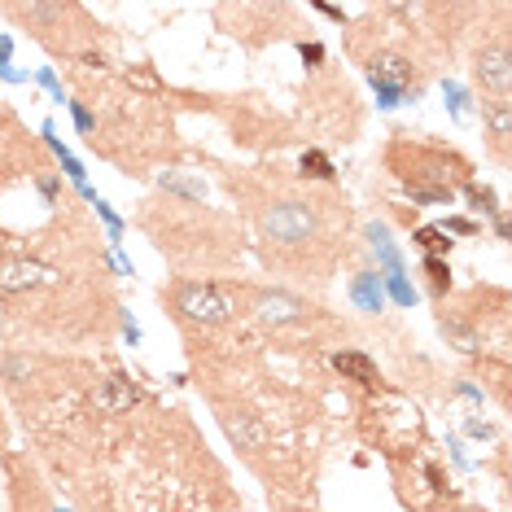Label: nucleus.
Returning a JSON list of instances; mask_svg holds the SVG:
<instances>
[{"label": "nucleus", "instance_id": "obj_22", "mask_svg": "<svg viewBox=\"0 0 512 512\" xmlns=\"http://www.w3.org/2000/svg\"><path fill=\"white\" fill-rule=\"evenodd\" d=\"M0 456H9V421H5V412H0Z\"/></svg>", "mask_w": 512, "mask_h": 512}, {"label": "nucleus", "instance_id": "obj_1", "mask_svg": "<svg viewBox=\"0 0 512 512\" xmlns=\"http://www.w3.org/2000/svg\"><path fill=\"white\" fill-rule=\"evenodd\" d=\"M224 189L237 197L259 263L272 276L298 285H329L351 254L355 211L333 184H302L298 176L272 167L224 176Z\"/></svg>", "mask_w": 512, "mask_h": 512}, {"label": "nucleus", "instance_id": "obj_17", "mask_svg": "<svg viewBox=\"0 0 512 512\" xmlns=\"http://www.w3.org/2000/svg\"><path fill=\"white\" fill-rule=\"evenodd\" d=\"M421 272H425V289L434 302H447L451 298V263L447 259H421Z\"/></svg>", "mask_w": 512, "mask_h": 512}, {"label": "nucleus", "instance_id": "obj_6", "mask_svg": "<svg viewBox=\"0 0 512 512\" xmlns=\"http://www.w3.org/2000/svg\"><path fill=\"white\" fill-rule=\"evenodd\" d=\"M0 18H9L18 31H27L49 57L62 62H84L97 53L101 22L75 0H31V5H0Z\"/></svg>", "mask_w": 512, "mask_h": 512}, {"label": "nucleus", "instance_id": "obj_16", "mask_svg": "<svg viewBox=\"0 0 512 512\" xmlns=\"http://www.w3.org/2000/svg\"><path fill=\"white\" fill-rule=\"evenodd\" d=\"M412 241H416V250H425V259H447L451 246H456V241H451L438 224H421V228H412Z\"/></svg>", "mask_w": 512, "mask_h": 512}, {"label": "nucleus", "instance_id": "obj_21", "mask_svg": "<svg viewBox=\"0 0 512 512\" xmlns=\"http://www.w3.org/2000/svg\"><path fill=\"white\" fill-rule=\"evenodd\" d=\"M298 53H302V57H307V62H311V66H324V49H320V44H316V40H311V44H307V40H302V44H298Z\"/></svg>", "mask_w": 512, "mask_h": 512}, {"label": "nucleus", "instance_id": "obj_12", "mask_svg": "<svg viewBox=\"0 0 512 512\" xmlns=\"http://www.w3.org/2000/svg\"><path fill=\"white\" fill-rule=\"evenodd\" d=\"M333 372L342 381H351V386H359L364 394H372V390H381L386 386V377H381V368H377V359H368L364 351H333Z\"/></svg>", "mask_w": 512, "mask_h": 512}, {"label": "nucleus", "instance_id": "obj_15", "mask_svg": "<svg viewBox=\"0 0 512 512\" xmlns=\"http://www.w3.org/2000/svg\"><path fill=\"white\" fill-rule=\"evenodd\" d=\"M294 176H298L302 184H333L337 167H333V158L324 154V149H307V154L298 158V171H294Z\"/></svg>", "mask_w": 512, "mask_h": 512}, {"label": "nucleus", "instance_id": "obj_13", "mask_svg": "<svg viewBox=\"0 0 512 512\" xmlns=\"http://www.w3.org/2000/svg\"><path fill=\"white\" fill-rule=\"evenodd\" d=\"M482 132L486 149L499 167H508V141H512V106H482Z\"/></svg>", "mask_w": 512, "mask_h": 512}, {"label": "nucleus", "instance_id": "obj_14", "mask_svg": "<svg viewBox=\"0 0 512 512\" xmlns=\"http://www.w3.org/2000/svg\"><path fill=\"white\" fill-rule=\"evenodd\" d=\"M460 193L469 197V206H473V211H482V215H491V219H495L499 237H508V219H504V206H499V197H495V189H491V184H477V180H469V184H464Z\"/></svg>", "mask_w": 512, "mask_h": 512}, {"label": "nucleus", "instance_id": "obj_2", "mask_svg": "<svg viewBox=\"0 0 512 512\" xmlns=\"http://www.w3.org/2000/svg\"><path fill=\"white\" fill-rule=\"evenodd\" d=\"M136 228L154 241V250L176 267V276H202V281H228L241 267V219L228 211L193 202V193L158 189L141 202Z\"/></svg>", "mask_w": 512, "mask_h": 512}, {"label": "nucleus", "instance_id": "obj_4", "mask_svg": "<svg viewBox=\"0 0 512 512\" xmlns=\"http://www.w3.org/2000/svg\"><path fill=\"white\" fill-rule=\"evenodd\" d=\"M381 167L412 197V206H451L464 184L477 180V162L460 145L425 132H390L381 145Z\"/></svg>", "mask_w": 512, "mask_h": 512}, {"label": "nucleus", "instance_id": "obj_20", "mask_svg": "<svg viewBox=\"0 0 512 512\" xmlns=\"http://www.w3.org/2000/svg\"><path fill=\"white\" fill-rule=\"evenodd\" d=\"M434 512H486V508H477V504H464V499L456 495V499H442V504H438Z\"/></svg>", "mask_w": 512, "mask_h": 512}, {"label": "nucleus", "instance_id": "obj_23", "mask_svg": "<svg viewBox=\"0 0 512 512\" xmlns=\"http://www.w3.org/2000/svg\"><path fill=\"white\" fill-rule=\"evenodd\" d=\"M281 504V512H307V508H294V504H285V499H276Z\"/></svg>", "mask_w": 512, "mask_h": 512}, {"label": "nucleus", "instance_id": "obj_8", "mask_svg": "<svg viewBox=\"0 0 512 512\" xmlns=\"http://www.w3.org/2000/svg\"><path fill=\"white\" fill-rule=\"evenodd\" d=\"M359 434L386 456V464L421 456L425 442H429L425 412L407 399V394L390 390V386L372 390L364 399V407H359Z\"/></svg>", "mask_w": 512, "mask_h": 512}, {"label": "nucleus", "instance_id": "obj_7", "mask_svg": "<svg viewBox=\"0 0 512 512\" xmlns=\"http://www.w3.org/2000/svg\"><path fill=\"white\" fill-rule=\"evenodd\" d=\"M162 307L176 320V329L184 337H202L241 324L237 311V276L228 281H202V276H171L162 285Z\"/></svg>", "mask_w": 512, "mask_h": 512}, {"label": "nucleus", "instance_id": "obj_5", "mask_svg": "<svg viewBox=\"0 0 512 512\" xmlns=\"http://www.w3.org/2000/svg\"><path fill=\"white\" fill-rule=\"evenodd\" d=\"M438 333L473 359H508V289L473 285L460 298L438 302Z\"/></svg>", "mask_w": 512, "mask_h": 512}, {"label": "nucleus", "instance_id": "obj_11", "mask_svg": "<svg viewBox=\"0 0 512 512\" xmlns=\"http://www.w3.org/2000/svg\"><path fill=\"white\" fill-rule=\"evenodd\" d=\"M141 403H145V390L136 386V377L123 372V368L97 377L92 381V394H88V407L97 416H106V421H123V416H132Z\"/></svg>", "mask_w": 512, "mask_h": 512}, {"label": "nucleus", "instance_id": "obj_10", "mask_svg": "<svg viewBox=\"0 0 512 512\" xmlns=\"http://www.w3.org/2000/svg\"><path fill=\"white\" fill-rule=\"evenodd\" d=\"M219 22H232L228 36L250 44V49H263L267 40H289L294 36V9L289 5H219L215 9Z\"/></svg>", "mask_w": 512, "mask_h": 512}, {"label": "nucleus", "instance_id": "obj_19", "mask_svg": "<svg viewBox=\"0 0 512 512\" xmlns=\"http://www.w3.org/2000/svg\"><path fill=\"white\" fill-rule=\"evenodd\" d=\"M442 232H460V237H477V232H482V224H473V219H447V224H438Z\"/></svg>", "mask_w": 512, "mask_h": 512}, {"label": "nucleus", "instance_id": "obj_9", "mask_svg": "<svg viewBox=\"0 0 512 512\" xmlns=\"http://www.w3.org/2000/svg\"><path fill=\"white\" fill-rule=\"evenodd\" d=\"M469 79L477 97H482V106H512V31L504 5L495 9V27L473 31Z\"/></svg>", "mask_w": 512, "mask_h": 512}, {"label": "nucleus", "instance_id": "obj_3", "mask_svg": "<svg viewBox=\"0 0 512 512\" xmlns=\"http://www.w3.org/2000/svg\"><path fill=\"white\" fill-rule=\"evenodd\" d=\"M75 101H84L92 114V136L88 149H97L101 158L119 162L127 176H149L154 158H176V132H171L167 114L154 110V97L136 92L132 79H92L79 71Z\"/></svg>", "mask_w": 512, "mask_h": 512}, {"label": "nucleus", "instance_id": "obj_18", "mask_svg": "<svg viewBox=\"0 0 512 512\" xmlns=\"http://www.w3.org/2000/svg\"><path fill=\"white\" fill-rule=\"evenodd\" d=\"M351 294H355L359 307L372 311V316L381 311V281H377V272H359L355 281H351Z\"/></svg>", "mask_w": 512, "mask_h": 512}]
</instances>
